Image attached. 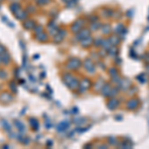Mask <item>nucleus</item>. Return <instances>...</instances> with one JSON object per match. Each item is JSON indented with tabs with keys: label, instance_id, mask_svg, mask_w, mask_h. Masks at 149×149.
<instances>
[{
	"label": "nucleus",
	"instance_id": "nucleus-1",
	"mask_svg": "<svg viewBox=\"0 0 149 149\" xmlns=\"http://www.w3.org/2000/svg\"><path fill=\"white\" fill-rule=\"evenodd\" d=\"M63 81H64V83L66 84L70 88H71V90H74V88H77L79 86L78 81H77L76 79H74V77L71 74H68V73L64 74H63Z\"/></svg>",
	"mask_w": 149,
	"mask_h": 149
},
{
	"label": "nucleus",
	"instance_id": "nucleus-2",
	"mask_svg": "<svg viewBox=\"0 0 149 149\" xmlns=\"http://www.w3.org/2000/svg\"><path fill=\"white\" fill-rule=\"evenodd\" d=\"M14 100V97H13V95L9 92H2L0 93V102L2 104H10L11 102H13Z\"/></svg>",
	"mask_w": 149,
	"mask_h": 149
},
{
	"label": "nucleus",
	"instance_id": "nucleus-3",
	"mask_svg": "<svg viewBox=\"0 0 149 149\" xmlns=\"http://www.w3.org/2000/svg\"><path fill=\"white\" fill-rule=\"evenodd\" d=\"M80 66H81V62L77 58H72V59H70L68 61V63H67V68L69 70H73V71L78 70L80 68Z\"/></svg>",
	"mask_w": 149,
	"mask_h": 149
},
{
	"label": "nucleus",
	"instance_id": "nucleus-4",
	"mask_svg": "<svg viewBox=\"0 0 149 149\" xmlns=\"http://www.w3.org/2000/svg\"><path fill=\"white\" fill-rule=\"evenodd\" d=\"M84 24H85V21H84L83 19H78V20H76L73 24H72L71 31L74 33H78L81 29H83Z\"/></svg>",
	"mask_w": 149,
	"mask_h": 149
},
{
	"label": "nucleus",
	"instance_id": "nucleus-5",
	"mask_svg": "<svg viewBox=\"0 0 149 149\" xmlns=\"http://www.w3.org/2000/svg\"><path fill=\"white\" fill-rule=\"evenodd\" d=\"M76 36H77V40L81 41V40L86 39V37H88V36H91V32H90V30H88V29L83 28V29H81L78 33H77Z\"/></svg>",
	"mask_w": 149,
	"mask_h": 149
},
{
	"label": "nucleus",
	"instance_id": "nucleus-6",
	"mask_svg": "<svg viewBox=\"0 0 149 149\" xmlns=\"http://www.w3.org/2000/svg\"><path fill=\"white\" fill-rule=\"evenodd\" d=\"M65 36H66V31L65 30H59L58 32L53 36V40L55 43H61L64 40Z\"/></svg>",
	"mask_w": 149,
	"mask_h": 149
},
{
	"label": "nucleus",
	"instance_id": "nucleus-7",
	"mask_svg": "<svg viewBox=\"0 0 149 149\" xmlns=\"http://www.w3.org/2000/svg\"><path fill=\"white\" fill-rule=\"evenodd\" d=\"M27 13H28L27 11H25V10H23L22 8H20L18 11H16L15 13L13 14V15L15 16L16 19H18V20L24 21L26 18H27Z\"/></svg>",
	"mask_w": 149,
	"mask_h": 149
},
{
	"label": "nucleus",
	"instance_id": "nucleus-8",
	"mask_svg": "<svg viewBox=\"0 0 149 149\" xmlns=\"http://www.w3.org/2000/svg\"><path fill=\"white\" fill-rule=\"evenodd\" d=\"M22 25H23L24 29H26V30H33L36 26V23L34 22V20H32V19H25L24 22L22 23Z\"/></svg>",
	"mask_w": 149,
	"mask_h": 149
},
{
	"label": "nucleus",
	"instance_id": "nucleus-9",
	"mask_svg": "<svg viewBox=\"0 0 149 149\" xmlns=\"http://www.w3.org/2000/svg\"><path fill=\"white\" fill-rule=\"evenodd\" d=\"M36 35V40L38 41V42H41V43H45L48 41V34L47 33H45L44 31H42V32L38 33V34H35Z\"/></svg>",
	"mask_w": 149,
	"mask_h": 149
},
{
	"label": "nucleus",
	"instance_id": "nucleus-10",
	"mask_svg": "<svg viewBox=\"0 0 149 149\" xmlns=\"http://www.w3.org/2000/svg\"><path fill=\"white\" fill-rule=\"evenodd\" d=\"M0 58H1L2 64L5 65V66H8V65L11 63V56L8 53V51L6 53H4V54H2L1 56H0Z\"/></svg>",
	"mask_w": 149,
	"mask_h": 149
},
{
	"label": "nucleus",
	"instance_id": "nucleus-11",
	"mask_svg": "<svg viewBox=\"0 0 149 149\" xmlns=\"http://www.w3.org/2000/svg\"><path fill=\"white\" fill-rule=\"evenodd\" d=\"M13 123H14V125H15L16 128L18 129L19 133L20 134L24 133V131H25V125L23 124V122H21L20 120H18V119H14Z\"/></svg>",
	"mask_w": 149,
	"mask_h": 149
},
{
	"label": "nucleus",
	"instance_id": "nucleus-12",
	"mask_svg": "<svg viewBox=\"0 0 149 149\" xmlns=\"http://www.w3.org/2000/svg\"><path fill=\"white\" fill-rule=\"evenodd\" d=\"M29 123H30V127L33 130H37L39 129V121L36 118H30L29 119Z\"/></svg>",
	"mask_w": 149,
	"mask_h": 149
},
{
	"label": "nucleus",
	"instance_id": "nucleus-13",
	"mask_svg": "<svg viewBox=\"0 0 149 149\" xmlns=\"http://www.w3.org/2000/svg\"><path fill=\"white\" fill-rule=\"evenodd\" d=\"M20 8H21V5L18 3V2H16V1L12 2V3L10 4V6H9V9H10V11H11L13 14L15 13L16 11H18Z\"/></svg>",
	"mask_w": 149,
	"mask_h": 149
},
{
	"label": "nucleus",
	"instance_id": "nucleus-14",
	"mask_svg": "<svg viewBox=\"0 0 149 149\" xmlns=\"http://www.w3.org/2000/svg\"><path fill=\"white\" fill-rule=\"evenodd\" d=\"M0 123H1L2 127L4 128V130H6V132L10 133L11 132V125L9 124L8 121L5 120V119H1V120H0Z\"/></svg>",
	"mask_w": 149,
	"mask_h": 149
},
{
	"label": "nucleus",
	"instance_id": "nucleus-15",
	"mask_svg": "<svg viewBox=\"0 0 149 149\" xmlns=\"http://www.w3.org/2000/svg\"><path fill=\"white\" fill-rule=\"evenodd\" d=\"M8 78V73L4 69L0 68V80L1 81H6Z\"/></svg>",
	"mask_w": 149,
	"mask_h": 149
},
{
	"label": "nucleus",
	"instance_id": "nucleus-16",
	"mask_svg": "<svg viewBox=\"0 0 149 149\" xmlns=\"http://www.w3.org/2000/svg\"><path fill=\"white\" fill-rule=\"evenodd\" d=\"M50 2V0H36V4L38 6H44Z\"/></svg>",
	"mask_w": 149,
	"mask_h": 149
},
{
	"label": "nucleus",
	"instance_id": "nucleus-17",
	"mask_svg": "<svg viewBox=\"0 0 149 149\" xmlns=\"http://www.w3.org/2000/svg\"><path fill=\"white\" fill-rule=\"evenodd\" d=\"M9 88H11L12 92H13L14 93H17V88H16V85H15L14 81H10V83H9Z\"/></svg>",
	"mask_w": 149,
	"mask_h": 149
},
{
	"label": "nucleus",
	"instance_id": "nucleus-18",
	"mask_svg": "<svg viewBox=\"0 0 149 149\" xmlns=\"http://www.w3.org/2000/svg\"><path fill=\"white\" fill-rule=\"evenodd\" d=\"M33 30H34L35 34H38V33H40V32H42V31H44V30H43V27L41 25H36L35 28L33 29Z\"/></svg>",
	"mask_w": 149,
	"mask_h": 149
},
{
	"label": "nucleus",
	"instance_id": "nucleus-19",
	"mask_svg": "<svg viewBox=\"0 0 149 149\" xmlns=\"http://www.w3.org/2000/svg\"><path fill=\"white\" fill-rule=\"evenodd\" d=\"M7 52V49L5 47L3 46L2 44H0V56H1L2 54H4V53H6Z\"/></svg>",
	"mask_w": 149,
	"mask_h": 149
},
{
	"label": "nucleus",
	"instance_id": "nucleus-20",
	"mask_svg": "<svg viewBox=\"0 0 149 149\" xmlns=\"http://www.w3.org/2000/svg\"><path fill=\"white\" fill-rule=\"evenodd\" d=\"M64 2H69V1H71V0H63Z\"/></svg>",
	"mask_w": 149,
	"mask_h": 149
},
{
	"label": "nucleus",
	"instance_id": "nucleus-21",
	"mask_svg": "<svg viewBox=\"0 0 149 149\" xmlns=\"http://www.w3.org/2000/svg\"><path fill=\"white\" fill-rule=\"evenodd\" d=\"M2 64V61H1V58H0V65Z\"/></svg>",
	"mask_w": 149,
	"mask_h": 149
},
{
	"label": "nucleus",
	"instance_id": "nucleus-22",
	"mask_svg": "<svg viewBox=\"0 0 149 149\" xmlns=\"http://www.w3.org/2000/svg\"><path fill=\"white\" fill-rule=\"evenodd\" d=\"M13 1H17V0H13Z\"/></svg>",
	"mask_w": 149,
	"mask_h": 149
},
{
	"label": "nucleus",
	"instance_id": "nucleus-23",
	"mask_svg": "<svg viewBox=\"0 0 149 149\" xmlns=\"http://www.w3.org/2000/svg\"><path fill=\"white\" fill-rule=\"evenodd\" d=\"M0 90H1V86H0Z\"/></svg>",
	"mask_w": 149,
	"mask_h": 149
},
{
	"label": "nucleus",
	"instance_id": "nucleus-24",
	"mask_svg": "<svg viewBox=\"0 0 149 149\" xmlns=\"http://www.w3.org/2000/svg\"><path fill=\"white\" fill-rule=\"evenodd\" d=\"M1 1H2V0H0V2H1Z\"/></svg>",
	"mask_w": 149,
	"mask_h": 149
}]
</instances>
